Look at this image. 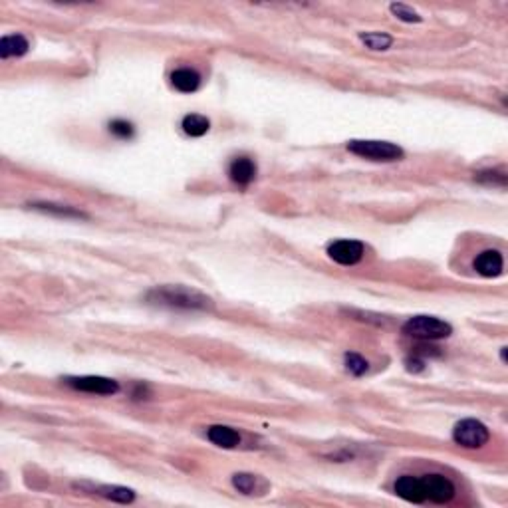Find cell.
<instances>
[{"instance_id": "6da1fadb", "label": "cell", "mask_w": 508, "mask_h": 508, "mask_svg": "<svg viewBox=\"0 0 508 508\" xmlns=\"http://www.w3.org/2000/svg\"><path fill=\"white\" fill-rule=\"evenodd\" d=\"M147 300L155 306L177 308V310H211V298L187 286H159L147 294Z\"/></svg>"}, {"instance_id": "7a4b0ae2", "label": "cell", "mask_w": 508, "mask_h": 508, "mask_svg": "<svg viewBox=\"0 0 508 508\" xmlns=\"http://www.w3.org/2000/svg\"><path fill=\"white\" fill-rule=\"evenodd\" d=\"M403 334L423 340V342H433V340H445L453 334L451 324L443 322L435 316H413L403 324Z\"/></svg>"}, {"instance_id": "3957f363", "label": "cell", "mask_w": 508, "mask_h": 508, "mask_svg": "<svg viewBox=\"0 0 508 508\" xmlns=\"http://www.w3.org/2000/svg\"><path fill=\"white\" fill-rule=\"evenodd\" d=\"M347 151L363 157V159H370V161H399L403 157V149L395 145V143H389V141H365V139H354L347 143Z\"/></svg>"}, {"instance_id": "277c9868", "label": "cell", "mask_w": 508, "mask_h": 508, "mask_svg": "<svg viewBox=\"0 0 508 508\" xmlns=\"http://www.w3.org/2000/svg\"><path fill=\"white\" fill-rule=\"evenodd\" d=\"M453 439L455 443L465 449H481L488 443L491 433L486 429V425H483L477 419H463L455 425L453 429Z\"/></svg>"}, {"instance_id": "5b68a950", "label": "cell", "mask_w": 508, "mask_h": 508, "mask_svg": "<svg viewBox=\"0 0 508 508\" xmlns=\"http://www.w3.org/2000/svg\"><path fill=\"white\" fill-rule=\"evenodd\" d=\"M64 384L75 391H84L92 395H115L119 391V384L110 377L101 375H80V377H66Z\"/></svg>"}, {"instance_id": "8992f818", "label": "cell", "mask_w": 508, "mask_h": 508, "mask_svg": "<svg viewBox=\"0 0 508 508\" xmlns=\"http://www.w3.org/2000/svg\"><path fill=\"white\" fill-rule=\"evenodd\" d=\"M423 491H425V498L435 505H447L453 500L455 496V484L451 483L443 474H425L421 477Z\"/></svg>"}, {"instance_id": "52a82bcc", "label": "cell", "mask_w": 508, "mask_h": 508, "mask_svg": "<svg viewBox=\"0 0 508 508\" xmlns=\"http://www.w3.org/2000/svg\"><path fill=\"white\" fill-rule=\"evenodd\" d=\"M328 256L342 266H354L363 259V245L360 240H351V238L334 240L328 247Z\"/></svg>"}, {"instance_id": "ba28073f", "label": "cell", "mask_w": 508, "mask_h": 508, "mask_svg": "<svg viewBox=\"0 0 508 508\" xmlns=\"http://www.w3.org/2000/svg\"><path fill=\"white\" fill-rule=\"evenodd\" d=\"M472 268H474V273L481 274L484 278H496V276L502 274V268H505L502 254L495 248L483 250L481 254H477V259L472 262Z\"/></svg>"}, {"instance_id": "9c48e42d", "label": "cell", "mask_w": 508, "mask_h": 508, "mask_svg": "<svg viewBox=\"0 0 508 508\" xmlns=\"http://www.w3.org/2000/svg\"><path fill=\"white\" fill-rule=\"evenodd\" d=\"M393 491L399 498L413 502V505H421L425 502V491H423L421 477H413V474H403L399 477L393 484Z\"/></svg>"}, {"instance_id": "30bf717a", "label": "cell", "mask_w": 508, "mask_h": 508, "mask_svg": "<svg viewBox=\"0 0 508 508\" xmlns=\"http://www.w3.org/2000/svg\"><path fill=\"white\" fill-rule=\"evenodd\" d=\"M228 177L236 185L248 187L256 177V163L250 157H236L228 167Z\"/></svg>"}, {"instance_id": "8fae6325", "label": "cell", "mask_w": 508, "mask_h": 508, "mask_svg": "<svg viewBox=\"0 0 508 508\" xmlns=\"http://www.w3.org/2000/svg\"><path fill=\"white\" fill-rule=\"evenodd\" d=\"M207 439L212 445L221 447V449H235L240 445V435L236 433L233 427L226 425H212L207 429Z\"/></svg>"}, {"instance_id": "7c38bea8", "label": "cell", "mask_w": 508, "mask_h": 508, "mask_svg": "<svg viewBox=\"0 0 508 508\" xmlns=\"http://www.w3.org/2000/svg\"><path fill=\"white\" fill-rule=\"evenodd\" d=\"M171 86L183 94H193L201 86V75L191 68H179L171 74Z\"/></svg>"}, {"instance_id": "4fadbf2b", "label": "cell", "mask_w": 508, "mask_h": 508, "mask_svg": "<svg viewBox=\"0 0 508 508\" xmlns=\"http://www.w3.org/2000/svg\"><path fill=\"white\" fill-rule=\"evenodd\" d=\"M30 48L28 40L22 34H8L0 40V56L6 60V58H18V56H24L26 52Z\"/></svg>"}, {"instance_id": "5bb4252c", "label": "cell", "mask_w": 508, "mask_h": 508, "mask_svg": "<svg viewBox=\"0 0 508 508\" xmlns=\"http://www.w3.org/2000/svg\"><path fill=\"white\" fill-rule=\"evenodd\" d=\"M183 131L191 137H203L209 129H211V122L205 115L198 113H189L183 117Z\"/></svg>"}, {"instance_id": "9a60e30c", "label": "cell", "mask_w": 508, "mask_h": 508, "mask_svg": "<svg viewBox=\"0 0 508 508\" xmlns=\"http://www.w3.org/2000/svg\"><path fill=\"white\" fill-rule=\"evenodd\" d=\"M94 491L99 496H103L108 500H113V502H122V505H127V502H133L136 500V493L131 488H125V486H96Z\"/></svg>"}, {"instance_id": "2e32d148", "label": "cell", "mask_w": 508, "mask_h": 508, "mask_svg": "<svg viewBox=\"0 0 508 508\" xmlns=\"http://www.w3.org/2000/svg\"><path fill=\"white\" fill-rule=\"evenodd\" d=\"M360 40L368 48L375 50V52L391 48V44H393V38L384 32H361Z\"/></svg>"}, {"instance_id": "e0dca14e", "label": "cell", "mask_w": 508, "mask_h": 508, "mask_svg": "<svg viewBox=\"0 0 508 508\" xmlns=\"http://www.w3.org/2000/svg\"><path fill=\"white\" fill-rule=\"evenodd\" d=\"M344 363H346V370L351 375H363V373L370 370V363L365 358H361L360 354H356V351H347L346 356H344Z\"/></svg>"}, {"instance_id": "ac0fdd59", "label": "cell", "mask_w": 508, "mask_h": 508, "mask_svg": "<svg viewBox=\"0 0 508 508\" xmlns=\"http://www.w3.org/2000/svg\"><path fill=\"white\" fill-rule=\"evenodd\" d=\"M233 484L238 493L242 495H254L256 491V477L254 474H248V472H236L233 477Z\"/></svg>"}, {"instance_id": "d6986e66", "label": "cell", "mask_w": 508, "mask_h": 508, "mask_svg": "<svg viewBox=\"0 0 508 508\" xmlns=\"http://www.w3.org/2000/svg\"><path fill=\"white\" fill-rule=\"evenodd\" d=\"M32 209L36 211H44V212H54V215H60V217H86L84 212L74 211L70 207H62V205H52V203H36V205H30Z\"/></svg>"}, {"instance_id": "ffe728a7", "label": "cell", "mask_w": 508, "mask_h": 508, "mask_svg": "<svg viewBox=\"0 0 508 508\" xmlns=\"http://www.w3.org/2000/svg\"><path fill=\"white\" fill-rule=\"evenodd\" d=\"M389 10H391V14H395V18H399V20H403V22H421V16H419V13L417 10H413L411 6H407V4H391L389 6Z\"/></svg>"}, {"instance_id": "44dd1931", "label": "cell", "mask_w": 508, "mask_h": 508, "mask_svg": "<svg viewBox=\"0 0 508 508\" xmlns=\"http://www.w3.org/2000/svg\"><path fill=\"white\" fill-rule=\"evenodd\" d=\"M110 131L115 137H119V139H129V137H133L136 129H133V125L129 122H125V119H113L110 124Z\"/></svg>"}, {"instance_id": "7402d4cb", "label": "cell", "mask_w": 508, "mask_h": 508, "mask_svg": "<svg viewBox=\"0 0 508 508\" xmlns=\"http://www.w3.org/2000/svg\"><path fill=\"white\" fill-rule=\"evenodd\" d=\"M474 177L479 179V181H483V183H493V185H500L505 187L507 185V175L505 173H498V171H479V173H474Z\"/></svg>"}, {"instance_id": "603a6c76", "label": "cell", "mask_w": 508, "mask_h": 508, "mask_svg": "<svg viewBox=\"0 0 508 508\" xmlns=\"http://www.w3.org/2000/svg\"><path fill=\"white\" fill-rule=\"evenodd\" d=\"M405 363H407V370L409 372H421L423 368H425V361L417 360V358H409Z\"/></svg>"}]
</instances>
